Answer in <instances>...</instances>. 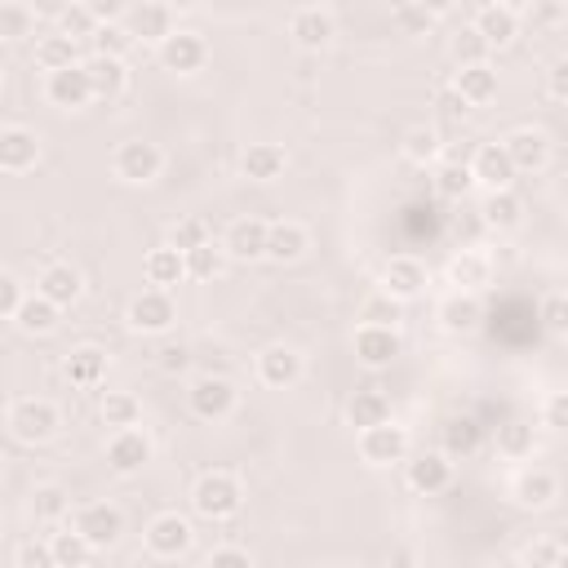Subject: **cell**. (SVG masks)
<instances>
[{"label":"cell","mask_w":568,"mask_h":568,"mask_svg":"<svg viewBox=\"0 0 568 568\" xmlns=\"http://www.w3.org/2000/svg\"><path fill=\"white\" fill-rule=\"evenodd\" d=\"M191 506H196V515H204L213 524L232 520L245 506V489H241V480L232 471H204L196 480V489H191Z\"/></svg>","instance_id":"6da1fadb"},{"label":"cell","mask_w":568,"mask_h":568,"mask_svg":"<svg viewBox=\"0 0 568 568\" xmlns=\"http://www.w3.org/2000/svg\"><path fill=\"white\" fill-rule=\"evenodd\" d=\"M58 426H63V413L41 396H19L10 404V431L23 444H45V439L58 435Z\"/></svg>","instance_id":"7a4b0ae2"},{"label":"cell","mask_w":568,"mask_h":568,"mask_svg":"<svg viewBox=\"0 0 568 568\" xmlns=\"http://www.w3.org/2000/svg\"><path fill=\"white\" fill-rule=\"evenodd\" d=\"M111 169H116V178L130 182V187H147V182L160 178L165 152L156 143H147V138H130V143L116 147V156H111Z\"/></svg>","instance_id":"3957f363"},{"label":"cell","mask_w":568,"mask_h":568,"mask_svg":"<svg viewBox=\"0 0 568 568\" xmlns=\"http://www.w3.org/2000/svg\"><path fill=\"white\" fill-rule=\"evenodd\" d=\"M71 528L93 546V550H107L125 537V511L111 506V502H85L71 520Z\"/></svg>","instance_id":"277c9868"},{"label":"cell","mask_w":568,"mask_h":568,"mask_svg":"<svg viewBox=\"0 0 568 568\" xmlns=\"http://www.w3.org/2000/svg\"><path fill=\"white\" fill-rule=\"evenodd\" d=\"M187 404L200 422H222V417H232L236 404H241V391L226 382V378H196L191 391H187Z\"/></svg>","instance_id":"5b68a950"},{"label":"cell","mask_w":568,"mask_h":568,"mask_svg":"<svg viewBox=\"0 0 568 568\" xmlns=\"http://www.w3.org/2000/svg\"><path fill=\"white\" fill-rule=\"evenodd\" d=\"M156 54H160V67L165 71L191 76V71H200L209 63V41L200 32H191V27H174V36H165L156 45Z\"/></svg>","instance_id":"8992f818"},{"label":"cell","mask_w":568,"mask_h":568,"mask_svg":"<svg viewBox=\"0 0 568 568\" xmlns=\"http://www.w3.org/2000/svg\"><path fill=\"white\" fill-rule=\"evenodd\" d=\"M143 542H147V550H152L156 559H178V555H187V550H191L196 533H191V520H187V515H178V511H160V515L147 524Z\"/></svg>","instance_id":"52a82bcc"},{"label":"cell","mask_w":568,"mask_h":568,"mask_svg":"<svg viewBox=\"0 0 568 568\" xmlns=\"http://www.w3.org/2000/svg\"><path fill=\"white\" fill-rule=\"evenodd\" d=\"M152 453H156V444H152L147 431H138V426L111 431V439H107V467L116 471V476H138L152 463Z\"/></svg>","instance_id":"ba28073f"},{"label":"cell","mask_w":568,"mask_h":568,"mask_svg":"<svg viewBox=\"0 0 568 568\" xmlns=\"http://www.w3.org/2000/svg\"><path fill=\"white\" fill-rule=\"evenodd\" d=\"M125 320H130L134 333H169L174 320H178V302H174V293H165V289H143V293L130 302Z\"/></svg>","instance_id":"9c48e42d"},{"label":"cell","mask_w":568,"mask_h":568,"mask_svg":"<svg viewBox=\"0 0 568 568\" xmlns=\"http://www.w3.org/2000/svg\"><path fill=\"white\" fill-rule=\"evenodd\" d=\"M360 458H365L369 467L404 463V458H409V431H404L400 422H382V426L360 431Z\"/></svg>","instance_id":"30bf717a"},{"label":"cell","mask_w":568,"mask_h":568,"mask_svg":"<svg viewBox=\"0 0 568 568\" xmlns=\"http://www.w3.org/2000/svg\"><path fill=\"white\" fill-rule=\"evenodd\" d=\"M222 254L236 263H258L267 258V222L263 218H232L222 232Z\"/></svg>","instance_id":"8fae6325"},{"label":"cell","mask_w":568,"mask_h":568,"mask_svg":"<svg viewBox=\"0 0 568 568\" xmlns=\"http://www.w3.org/2000/svg\"><path fill=\"white\" fill-rule=\"evenodd\" d=\"M121 27L134 36V41H147V45H160L165 36H174V10L160 5V0H143V5H130L121 14Z\"/></svg>","instance_id":"7c38bea8"},{"label":"cell","mask_w":568,"mask_h":568,"mask_svg":"<svg viewBox=\"0 0 568 568\" xmlns=\"http://www.w3.org/2000/svg\"><path fill=\"white\" fill-rule=\"evenodd\" d=\"M289 36H293L302 49H328L333 36H337V19H333V10H324V5H298V10L289 14Z\"/></svg>","instance_id":"4fadbf2b"},{"label":"cell","mask_w":568,"mask_h":568,"mask_svg":"<svg viewBox=\"0 0 568 568\" xmlns=\"http://www.w3.org/2000/svg\"><path fill=\"white\" fill-rule=\"evenodd\" d=\"M471 27H476V36H480L489 49H502V45H511V41L520 36V5H502V0H489V5L476 10Z\"/></svg>","instance_id":"5bb4252c"},{"label":"cell","mask_w":568,"mask_h":568,"mask_svg":"<svg viewBox=\"0 0 568 568\" xmlns=\"http://www.w3.org/2000/svg\"><path fill=\"white\" fill-rule=\"evenodd\" d=\"M400 352H404V343H400L396 328H378V324L356 328V360L365 369H391L400 360Z\"/></svg>","instance_id":"9a60e30c"},{"label":"cell","mask_w":568,"mask_h":568,"mask_svg":"<svg viewBox=\"0 0 568 568\" xmlns=\"http://www.w3.org/2000/svg\"><path fill=\"white\" fill-rule=\"evenodd\" d=\"M45 98H49L58 111H80V107H89V102H93V89H89V71H85V63L63 67V71H49V80H45Z\"/></svg>","instance_id":"2e32d148"},{"label":"cell","mask_w":568,"mask_h":568,"mask_svg":"<svg viewBox=\"0 0 568 568\" xmlns=\"http://www.w3.org/2000/svg\"><path fill=\"white\" fill-rule=\"evenodd\" d=\"M422 289H426V267H422L413 254H396V258L382 267V289H378V293L396 298L400 307L413 302Z\"/></svg>","instance_id":"e0dca14e"},{"label":"cell","mask_w":568,"mask_h":568,"mask_svg":"<svg viewBox=\"0 0 568 568\" xmlns=\"http://www.w3.org/2000/svg\"><path fill=\"white\" fill-rule=\"evenodd\" d=\"M302 369H307V365H302V352H293V347H285V343L258 352V382L271 387V391H285V387L302 382Z\"/></svg>","instance_id":"ac0fdd59"},{"label":"cell","mask_w":568,"mask_h":568,"mask_svg":"<svg viewBox=\"0 0 568 568\" xmlns=\"http://www.w3.org/2000/svg\"><path fill=\"white\" fill-rule=\"evenodd\" d=\"M502 152H506V160H511L515 174H537L550 160V138L542 130H511L502 138Z\"/></svg>","instance_id":"d6986e66"},{"label":"cell","mask_w":568,"mask_h":568,"mask_svg":"<svg viewBox=\"0 0 568 568\" xmlns=\"http://www.w3.org/2000/svg\"><path fill=\"white\" fill-rule=\"evenodd\" d=\"M41 160V138L23 125L0 130V174H27Z\"/></svg>","instance_id":"ffe728a7"},{"label":"cell","mask_w":568,"mask_h":568,"mask_svg":"<svg viewBox=\"0 0 568 568\" xmlns=\"http://www.w3.org/2000/svg\"><path fill=\"white\" fill-rule=\"evenodd\" d=\"M409 489L413 493H444L453 485V458H444V453H417V458H409V471H404Z\"/></svg>","instance_id":"44dd1931"},{"label":"cell","mask_w":568,"mask_h":568,"mask_svg":"<svg viewBox=\"0 0 568 568\" xmlns=\"http://www.w3.org/2000/svg\"><path fill=\"white\" fill-rule=\"evenodd\" d=\"M467 169H471V178H476L480 187H489V191H511V182H515V169H511L502 143H480Z\"/></svg>","instance_id":"7402d4cb"},{"label":"cell","mask_w":568,"mask_h":568,"mask_svg":"<svg viewBox=\"0 0 568 568\" xmlns=\"http://www.w3.org/2000/svg\"><path fill=\"white\" fill-rule=\"evenodd\" d=\"M36 293L63 311V307H71V302L85 293V276H80L71 263H49V267L41 271V280H36Z\"/></svg>","instance_id":"603a6c76"},{"label":"cell","mask_w":568,"mask_h":568,"mask_svg":"<svg viewBox=\"0 0 568 568\" xmlns=\"http://www.w3.org/2000/svg\"><path fill=\"white\" fill-rule=\"evenodd\" d=\"M311 249V232L302 222L285 218V222H267V258L271 263H298Z\"/></svg>","instance_id":"cb8c5ba5"},{"label":"cell","mask_w":568,"mask_h":568,"mask_svg":"<svg viewBox=\"0 0 568 568\" xmlns=\"http://www.w3.org/2000/svg\"><path fill=\"white\" fill-rule=\"evenodd\" d=\"M107 369H111V360H107L102 347H76V352L63 360V378H67L71 387H80V391L102 387V382H107Z\"/></svg>","instance_id":"d4e9b609"},{"label":"cell","mask_w":568,"mask_h":568,"mask_svg":"<svg viewBox=\"0 0 568 568\" xmlns=\"http://www.w3.org/2000/svg\"><path fill=\"white\" fill-rule=\"evenodd\" d=\"M448 285H458V293H480L485 285H493V258L480 249H463L448 263Z\"/></svg>","instance_id":"484cf974"},{"label":"cell","mask_w":568,"mask_h":568,"mask_svg":"<svg viewBox=\"0 0 568 568\" xmlns=\"http://www.w3.org/2000/svg\"><path fill=\"white\" fill-rule=\"evenodd\" d=\"M285 169H289V152L280 143H254L241 156V174L249 182H276V178H285Z\"/></svg>","instance_id":"4316f807"},{"label":"cell","mask_w":568,"mask_h":568,"mask_svg":"<svg viewBox=\"0 0 568 568\" xmlns=\"http://www.w3.org/2000/svg\"><path fill=\"white\" fill-rule=\"evenodd\" d=\"M85 71H89V89H93V98H121L125 89H130V67H125V58H89L85 63Z\"/></svg>","instance_id":"83f0119b"},{"label":"cell","mask_w":568,"mask_h":568,"mask_svg":"<svg viewBox=\"0 0 568 568\" xmlns=\"http://www.w3.org/2000/svg\"><path fill=\"white\" fill-rule=\"evenodd\" d=\"M480 320H485V307H480L476 293H448V298L439 302V324H444L448 333H458V337L476 333Z\"/></svg>","instance_id":"f1b7e54d"},{"label":"cell","mask_w":568,"mask_h":568,"mask_svg":"<svg viewBox=\"0 0 568 568\" xmlns=\"http://www.w3.org/2000/svg\"><path fill=\"white\" fill-rule=\"evenodd\" d=\"M555 493H559V485H555V476H550L546 467H524V471L515 476V502L528 506V511L550 506Z\"/></svg>","instance_id":"f546056e"},{"label":"cell","mask_w":568,"mask_h":568,"mask_svg":"<svg viewBox=\"0 0 568 568\" xmlns=\"http://www.w3.org/2000/svg\"><path fill=\"white\" fill-rule=\"evenodd\" d=\"M453 89H458L463 102L476 111V107H485L489 98H498V71H493L489 63H480V67H458V76H453Z\"/></svg>","instance_id":"4dcf8cb0"},{"label":"cell","mask_w":568,"mask_h":568,"mask_svg":"<svg viewBox=\"0 0 568 568\" xmlns=\"http://www.w3.org/2000/svg\"><path fill=\"white\" fill-rule=\"evenodd\" d=\"M143 271H147V285L152 289H174V285H182L187 280V267H182V254L178 249H169V245H160V249H152L147 258H143Z\"/></svg>","instance_id":"1f68e13d"},{"label":"cell","mask_w":568,"mask_h":568,"mask_svg":"<svg viewBox=\"0 0 568 568\" xmlns=\"http://www.w3.org/2000/svg\"><path fill=\"white\" fill-rule=\"evenodd\" d=\"M347 422H352L356 431H369V426H382V422H391V400H387L382 391H374V387H365V391H356V396L347 400Z\"/></svg>","instance_id":"d6a6232c"},{"label":"cell","mask_w":568,"mask_h":568,"mask_svg":"<svg viewBox=\"0 0 568 568\" xmlns=\"http://www.w3.org/2000/svg\"><path fill=\"white\" fill-rule=\"evenodd\" d=\"M480 213H485V222L493 226V232H515V226L524 222V200L515 191H489Z\"/></svg>","instance_id":"836d02e7"},{"label":"cell","mask_w":568,"mask_h":568,"mask_svg":"<svg viewBox=\"0 0 568 568\" xmlns=\"http://www.w3.org/2000/svg\"><path fill=\"white\" fill-rule=\"evenodd\" d=\"M485 431L476 417H448L444 426V458H471V453L480 448Z\"/></svg>","instance_id":"e575fe53"},{"label":"cell","mask_w":568,"mask_h":568,"mask_svg":"<svg viewBox=\"0 0 568 568\" xmlns=\"http://www.w3.org/2000/svg\"><path fill=\"white\" fill-rule=\"evenodd\" d=\"M102 422L116 426V431H130L143 422V400L134 391H107L102 396Z\"/></svg>","instance_id":"d590c367"},{"label":"cell","mask_w":568,"mask_h":568,"mask_svg":"<svg viewBox=\"0 0 568 568\" xmlns=\"http://www.w3.org/2000/svg\"><path fill=\"white\" fill-rule=\"evenodd\" d=\"M76 49H80V45L54 27V32H45V36L36 41V63H41L45 71H63V67H76V63H80Z\"/></svg>","instance_id":"8d00e7d4"},{"label":"cell","mask_w":568,"mask_h":568,"mask_svg":"<svg viewBox=\"0 0 568 568\" xmlns=\"http://www.w3.org/2000/svg\"><path fill=\"white\" fill-rule=\"evenodd\" d=\"M400 152H404V160H409V165H417V169L435 165V160H439V152H444V143H439V130H431V125H413V130L404 134Z\"/></svg>","instance_id":"74e56055"},{"label":"cell","mask_w":568,"mask_h":568,"mask_svg":"<svg viewBox=\"0 0 568 568\" xmlns=\"http://www.w3.org/2000/svg\"><path fill=\"white\" fill-rule=\"evenodd\" d=\"M14 320H19V328H23V333L45 337V333H54V328H58V307H54V302H45L41 293H32V298H23V302H19Z\"/></svg>","instance_id":"f35d334b"},{"label":"cell","mask_w":568,"mask_h":568,"mask_svg":"<svg viewBox=\"0 0 568 568\" xmlns=\"http://www.w3.org/2000/svg\"><path fill=\"white\" fill-rule=\"evenodd\" d=\"M32 515H36L41 524H63V520L71 515V493H67L63 485H36V493H32Z\"/></svg>","instance_id":"ab89813d"},{"label":"cell","mask_w":568,"mask_h":568,"mask_svg":"<svg viewBox=\"0 0 568 568\" xmlns=\"http://www.w3.org/2000/svg\"><path fill=\"white\" fill-rule=\"evenodd\" d=\"M36 32V10L23 0H0V41H27Z\"/></svg>","instance_id":"60d3db41"},{"label":"cell","mask_w":568,"mask_h":568,"mask_svg":"<svg viewBox=\"0 0 568 568\" xmlns=\"http://www.w3.org/2000/svg\"><path fill=\"white\" fill-rule=\"evenodd\" d=\"M49 550H54V564H58V568H89V559H93V546H89L76 528L54 533V537H49Z\"/></svg>","instance_id":"b9f144b4"},{"label":"cell","mask_w":568,"mask_h":568,"mask_svg":"<svg viewBox=\"0 0 568 568\" xmlns=\"http://www.w3.org/2000/svg\"><path fill=\"white\" fill-rule=\"evenodd\" d=\"M471 187H476V178H471V169H467L463 160L435 165V191H439L444 200H463V196H471Z\"/></svg>","instance_id":"7bdbcfd3"},{"label":"cell","mask_w":568,"mask_h":568,"mask_svg":"<svg viewBox=\"0 0 568 568\" xmlns=\"http://www.w3.org/2000/svg\"><path fill=\"white\" fill-rule=\"evenodd\" d=\"M98 23H102V19H98V10H93V5H63V10H58V32H63V36H71L76 45H80V41H89V36L98 32Z\"/></svg>","instance_id":"ee69618b"},{"label":"cell","mask_w":568,"mask_h":568,"mask_svg":"<svg viewBox=\"0 0 568 568\" xmlns=\"http://www.w3.org/2000/svg\"><path fill=\"white\" fill-rule=\"evenodd\" d=\"M498 453L511 458V463L533 458V426L528 422H502L498 426Z\"/></svg>","instance_id":"f6af8a7d"},{"label":"cell","mask_w":568,"mask_h":568,"mask_svg":"<svg viewBox=\"0 0 568 568\" xmlns=\"http://www.w3.org/2000/svg\"><path fill=\"white\" fill-rule=\"evenodd\" d=\"M89 45H93L98 58H125L134 49V36L121 23H98V32L89 36Z\"/></svg>","instance_id":"bcb514c9"},{"label":"cell","mask_w":568,"mask_h":568,"mask_svg":"<svg viewBox=\"0 0 568 568\" xmlns=\"http://www.w3.org/2000/svg\"><path fill=\"white\" fill-rule=\"evenodd\" d=\"M182 267H187V276L191 280H213V276H222V267H226V254H222V245H200V249H191V254H182Z\"/></svg>","instance_id":"7dc6e473"},{"label":"cell","mask_w":568,"mask_h":568,"mask_svg":"<svg viewBox=\"0 0 568 568\" xmlns=\"http://www.w3.org/2000/svg\"><path fill=\"white\" fill-rule=\"evenodd\" d=\"M448 49H453V63H458V67H480V63H489V45L476 36V27H471V23L453 32Z\"/></svg>","instance_id":"c3c4849f"},{"label":"cell","mask_w":568,"mask_h":568,"mask_svg":"<svg viewBox=\"0 0 568 568\" xmlns=\"http://www.w3.org/2000/svg\"><path fill=\"white\" fill-rule=\"evenodd\" d=\"M200 245H209V226H204V218H178V222L169 226V249L191 254V249H200Z\"/></svg>","instance_id":"681fc988"},{"label":"cell","mask_w":568,"mask_h":568,"mask_svg":"<svg viewBox=\"0 0 568 568\" xmlns=\"http://www.w3.org/2000/svg\"><path fill=\"white\" fill-rule=\"evenodd\" d=\"M400 302L387 298V293H369L365 307H360V324H378V328H396L400 324Z\"/></svg>","instance_id":"f907efd6"},{"label":"cell","mask_w":568,"mask_h":568,"mask_svg":"<svg viewBox=\"0 0 568 568\" xmlns=\"http://www.w3.org/2000/svg\"><path fill=\"white\" fill-rule=\"evenodd\" d=\"M391 19H396L409 36H426V32L435 27V10H426V5H396Z\"/></svg>","instance_id":"816d5d0a"},{"label":"cell","mask_w":568,"mask_h":568,"mask_svg":"<svg viewBox=\"0 0 568 568\" xmlns=\"http://www.w3.org/2000/svg\"><path fill=\"white\" fill-rule=\"evenodd\" d=\"M19 568H58L49 542H45V537H27V542L19 546Z\"/></svg>","instance_id":"f5cc1de1"},{"label":"cell","mask_w":568,"mask_h":568,"mask_svg":"<svg viewBox=\"0 0 568 568\" xmlns=\"http://www.w3.org/2000/svg\"><path fill=\"white\" fill-rule=\"evenodd\" d=\"M520 19H528V23H537V27H555V23L568 19V10L559 5V0H537V5L520 10Z\"/></svg>","instance_id":"db71d44e"},{"label":"cell","mask_w":568,"mask_h":568,"mask_svg":"<svg viewBox=\"0 0 568 568\" xmlns=\"http://www.w3.org/2000/svg\"><path fill=\"white\" fill-rule=\"evenodd\" d=\"M542 324H546V333H564L568 328V302H564V293H546L542 298Z\"/></svg>","instance_id":"11a10c76"},{"label":"cell","mask_w":568,"mask_h":568,"mask_svg":"<svg viewBox=\"0 0 568 568\" xmlns=\"http://www.w3.org/2000/svg\"><path fill=\"white\" fill-rule=\"evenodd\" d=\"M156 365H160V374H182L191 365V347L187 343H165L156 352Z\"/></svg>","instance_id":"9f6ffc18"},{"label":"cell","mask_w":568,"mask_h":568,"mask_svg":"<svg viewBox=\"0 0 568 568\" xmlns=\"http://www.w3.org/2000/svg\"><path fill=\"white\" fill-rule=\"evenodd\" d=\"M23 298H27V293H23L19 276H14V271H0V320H5V315H14Z\"/></svg>","instance_id":"6f0895ef"},{"label":"cell","mask_w":568,"mask_h":568,"mask_svg":"<svg viewBox=\"0 0 568 568\" xmlns=\"http://www.w3.org/2000/svg\"><path fill=\"white\" fill-rule=\"evenodd\" d=\"M435 107H439V116H448V121H467V116H471V107L463 102V93L453 89V85H444V89L435 93Z\"/></svg>","instance_id":"680465c9"},{"label":"cell","mask_w":568,"mask_h":568,"mask_svg":"<svg viewBox=\"0 0 568 568\" xmlns=\"http://www.w3.org/2000/svg\"><path fill=\"white\" fill-rule=\"evenodd\" d=\"M204 568H254V559H249V550H241V546H218V550L204 559Z\"/></svg>","instance_id":"91938a15"},{"label":"cell","mask_w":568,"mask_h":568,"mask_svg":"<svg viewBox=\"0 0 568 568\" xmlns=\"http://www.w3.org/2000/svg\"><path fill=\"white\" fill-rule=\"evenodd\" d=\"M542 417H546V426H550V431H564V426H568V396H564V391H555V396L546 400Z\"/></svg>","instance_id":"94428289"},{"label":"cell","mask_w":568,"mask_h":568,"mask_svg":"<svg viewBox=\"0 0 568 568\" xmlns=\"http://www.w3.org/2000/svg\"><path fill=\"white\" fill-rule=\"evenodd\" d=\"M546 85H550V98H555V102H564V98H568V63H564V58H559V63H550Z\"/></svg>","instance_id":"6125c7cd"},{"label":"cell","mask_w":568,"mask_h":568,"mask_svg":"<svg viewBox=\"0 0 568 568\" xmlns=\"http://www.w3.org/2000/svg\"><path fill=\"white\" fill-rule=\"evenodd\" d=\"M559 555H564V546H559L555 537H550V542H537V546L528 550V559H533V564H542V568H546L550 559H559Z\"/></svg>","instance_id":"be15d7a7"},{"label":"cell","mask_w":568,"mask_h":568,"mask_svg":"<svg viewBox=\"0 0 568 568\" xmlns=\"http://www.w3.org/2000/svg\"><path fill=\"white\" fill-rule=\"evenodd\" d=\"M0 485H5V453H0Z\"/></svg>","instance_id":"e7e4bbea"},{"label":"cell","mask_w":568,"mask_h":568,"mask_svg":"<svg viewBox=\"0 0 568 568\" xmlns=\"http://www.w3.org/2000/svg\"><path fill=\"white\" fill-rule=\"evenodd\" d=\"M0 89H5V67H0Z\"/></svg>","instance_id":"03108f58"}]
</instances>
